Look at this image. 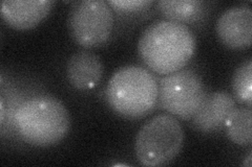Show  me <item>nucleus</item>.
<instances>
[{"label": "nucleus", "instance_id": "obj_1", "mask_svg": "<svg viewBox=\"0 0 252 167\" xmlns=\"http://www.w3.org/2000/svg\"><path fill=\"white\" fill-rule=\"evenodd\" d=\"M196 40L182 23L159 20L142 33L138 51L145 65L156 73L166 75L183 69L193 57Z\"/></svg>", "mask_w": 252, "mask_h": 167}, {"label": "nucleus", "instance_id": "obj_2", "mask_svg": "<svg viewBox=\"0 0 252 167\" xmlns=\"http://www.w3.org/2000/svg\"><path fill=\"white\" fill-rule=\"evenodd\" d=\"M14 119L21 139L39 147L57 144L67 136L72 125L66 107L51 95L26 100L16 111Z\"/></svg>", "mask_w": 252, "mask_h": 167}, {"label": "nucleus", "instance_id": "obj_3", "mask_svg": "<svg viewBox=\"0 0 252 167\" xmlns=\"http://www.w3.org/2000/svg\"><path fill=\"white\" fill-rule=\"evenodd\" d=\"M159 95L156 76L141 66L119 69L106 87V100L113 111L124 118L139 119L155 109Z\"/></svg>", "mask_w": 252, "mask_h": 167}, {"label": "nucleus", "instance_id": "obj_4", "mask_svg": "<svg viewBox=\"0 0 252 167\" xmlns=\"http://www.w3.org/2000/svg\"><path fill=\"white\" fill-rule=\"evenodd\" d=\"M184 144V131L178 119L170 114L152 117L141 126L135 150L141 165H166L177 158Z\"/></svg>", "mask_w": 252, "mask_h": 167}, {"label": "nucleus", "instance_id": "obj_5", "mask_svg": "<svg viewBox=\"0 0 252 167\" xmlns=\"http://www.w3.org/2000/svg\"><path fill=\"white\" fill-rule=\"evenodd\" d=\"M158 84L159 106L182 120H190L207 94L202 77L191 69H181L164 75Z\"/></svg>", "mask_w": 252, "mask_h": 167}, {"label": "nucleus", "instance_id": "obj_6", "mask_svg": "<svg viewBox=\"0 0 252 167\" xmlns=\"http://www.w3.org/2000/svg\"><path fill=\"white\" fill-rule=\"evenodd\" d=\"M113 7L104 0H81L70 7L68 29L74 41L84 48L104 44L113 33Z\"/></svg>", "mask_w": 252, "mask_h": 167}, {"label": "nucleus", "instance_id": "obj_7", "mask_svg": "<svg viewBox=\"0 0 252 167\" xmlns=\"http://www.w3.org/2000/svg\"><path fill=\"white\" fill-rule=\"evenodd\" d=\"M217 35L230 49H244L252 42V11L248 4H239L227 9L216 24Z\"/></svg>", "mask_w": 252, "mask_h": 167}, {"label": "nucleus", "instance_id": "obj_8", "mask_svg": "<svg viewBox=\"0 0 252 167\" xmlns=\"http://www.w3.org/2000/svg\"><path fill=\"white\" fill-rule=\"evenodd\" d=\"M54 4V0H4L1 3V16L6 24L14 29H31L47 17Z\"/></svg>", "mask_w": 252, "mask_h": 167}, {"label": "nucleus", "instance_id": "obj_9", "mask_svg": "<svg viewBox=\"0 0 252 167\" xmlns=\"http://www.w3.org/2000/svg\"><path fill=\"white\" fill-rule=\"evenodd\" d=\"M235 108V99L228 92L217 91L206 94L198 112L190 119L192 128L201 133L222 129L227 117Z\"/></svg>", "mask_w": 252, "mask_h": 167}, {"label": "nucleus", "instance_id": "obj_10", "mask_svg": "<svg viewBox=\"0 0 252 167\" xmlns=\"http://www.w3.org/2000/svg\"><path fill=\"white\" fill-rule=\"evenodd\" d=\"M104 73V66L96 53L79 51L67 61L66 76L77 90H90L97 86Z\"/></svg>", "mask_w": 252, "mask_h": 167}, {"label": "nucleus", "instance_id": "obj_11", "mask_svg": "<svg viewBox=\"0 0 252 167\" xmlns=\"http://www.w3.org/2000/svg\"><path fill=\"white\" fill-rule=\"evenodd\" d=\"M157 7L167 20L190 24L202 18L205 3L199 0H160Z\"/></svg>", "mask_w": 252, "mask_h": 167}, {"label": "nucleus", "instance_id": "obj_12", "mask_svg": "<svg viewBox=\"0 0 252 167\" xmlns=\"http://www.w3.org/2000/svg\"><path fill=\"white\" fill-rule=\"evenodd\" d=\"M226 134L233 143L248 146L252 143V111L250 108H235L224 123Z\"/></svg>", "mask_w": 252, "mask_h": 167}, {"label": "nucleus", "instance_id": "obj_13", "mask_svg": "<svg viewBox=\"0 0 252 167\" xmlns=\"http://www.w3.org/2000/svg\"><path fill=\"white\" fill-rule=\"evenodd\" d=\"M231 87L234 99L246 105L252 106V61L248 60L236 68L233 73Z\"/></svg>", "mask_w": 252, "mask_h": 167}, {"label": "nucleus", "instance_id": "obj_14", "mask_svg": "<svg viewBox=\"0 0 252 167\" xmlns=\"http://www.w3.org/2000/svg\"><path fill=\"white\" fill-rule=\"evenodd\" d=\"M153 3V1L149 0H112L108 1V4L120 12H138L146 9Z\"/></svg>", "mask_w": 252, "mask_h": 167}, {"label": "nucleus", "instance_id": "obj_15", "mask_svg": "<svg viewBox=\"0 0 252 167\" xmlns=\"http://www.w3.org/2000/svg\"><path fill=\"white\" fill-rule=\"evenodd\" d=\"M4 102H3V99L0 100V112H1V114H0V122H1V124H3V121H4Z\"/></svg>", "mask_w": 252, "mask_h": 167}, {"label": "nucleus", "instance_id": "obj_16", "mask_svg": "<svg viewBox=\"0 0 252 167\" xmlns=\"http://www.w3.org/2000/svg\"><path fill=\"white\" fill-rule=\"evenodd\" d=\"M243 165L246 166V167H251V165H252V154H251V152L247 155V157L245 159H244Z\"/></svg>", "mask_w": 252, "mask_h": 167}]
</instances>
